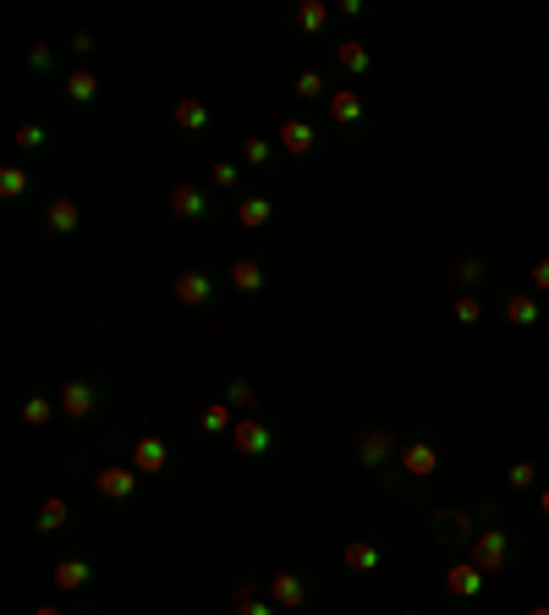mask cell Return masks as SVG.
Masks as SVG:
<instances>
[{"instance_id":"cell-35","label":"cell","mask_w":549,"mask_h":615,"mask_svg":"<svg viewBox=\"0 0 549 615\" xmlns=\"http://www.w3.org/2000/svg\"><path fill=\"white\" fill-rule=\"evenodd\" d=\"M12 138H17V149H44V126H33V121H23V126L12 132Z\"/></svg>"},{"instance_id":"cell-6","label":"cell","mask_w":549,"mask_h":615,"mask_svg":"<svg viewBox=\"0 0 549 615\" xmlns=\"http://www.w3.org/2000/svg\"><path fill=\"white\" fill-rule=\"evenodd\" d=\"M231 445H237V456H269L274 434H269V424H258V418H237Z\"/></svg>"},{"instance_id":"cell-7","label":"cell","mask_w":549,"mask_h":615,"mask_svg":"<svg viewBox=\"0 0 549 615\" xmlns=\"http://www.w3.org/2000/svg\"><path fill=\"white\" fill-rule=\"evenodd\" d=\"M171 292H176V303H181V308H203V303L215 297V281L203 275V269H181V275L171 281Z\"/></svg>"},{"instance_id":"cell-2","label":"cell","mask_w":549,"mask_h":615,"mask_svg":"<svg viewBox=\"0 0 549 615\" xmlns=\"http://www.w3.org/2000/svg\"><path fill=\"white\" fill-rule=\"evenodd\" d=\"M137 478H160L165 467H171V445L160 440V434H137L132 440V461H126Z\"/></svg>"},{"instance_id":"cell-24","label":"cell","mask_w":549,"mask_h":615,"mask_svg":"<svg viewBox=\"0 0 549 615\" xmlns=\"http://www.w3.org/2000/svg\"><path fill=\"white\" fill-rule=\"evenodd\" d=\"M198 429H203V434H231V429H237L231 406H226V401H209V406L198 413Z\"/></svg>"},{"instance_id":"cell-32","label":"cell","mask_w":549,"mask_h":615,"mask_svg":"<svg viewBox=\"0 0 549 615\" xmlns=\"http://www.w3.org/2000/svg\"><path fill=\"white\" fill-rule=\"evenodd\" d=\"M506 484H511L516 495H522V489H533V484H538V467H533V461H511V472H506Z\"/></svg>"},{"instance_id":"cell-36","label":"cell","mask_w":549,"mask_h":615,"mask_svg":"<svg viewBox=\"0 0 549 615\" xmlns=\"http://www.w3.org/2000/svg\"><path fill=\"white\" fill-rule=\"evenodd\" d=\"M319 94H324V78L319 72H302L297 78V99H319Z\"/></svg>"},{"instance_id":"cell-10","label":"cell","mask_w":549,"mask_h":615,"mask_svg":"<svg viewBox=\"0 0 549 615\" xmlns=\"http://www.w3.org/2000/svg\"><path fill=\"white\" fill-rule=\"evenodd\" d=\"M429 527L440 544H472V511H434Z\"/></svg>"},{"instance_id":"cell-44","label":"cell","mask_w":549,"mask_h":615,"mask_svg":"<svg viewBox=\"0 0 549 615\" xmlns=\"http://www.w3.org/2000/svg\"><path fill=\"white\" fill-rule=\"evenodd\" d=\"M340 615H347V610H340Z\"/></svg>"},{"instance_id":"cell-1","label":"cell","mask_w":549,"mask_h":615,"mask_svg":"<svg viewBox=\"0 0 549 615\" xmlns=\"http://www.w3.org/2000/svg\"><path fill=\"white\" fill-rule=\"evenodd\" d=\"M467 550H472V566H478V572H500V566L511 561V533H506V527H478Z\"/></svg>"},{"instance_id":"cell-41","label":"cell","mask_w":549,"mask_h":615,"mask_svg":"<svg viewBox=\"0 0 549 615\" xmlns=\"http://www.w3.org/2000/svg\"><path fill=\"white\" fill-rule=\"evenodd\" d=\"M33 615H66V610H55V604H44V610H33Z\"/></svg>"},{"instance_id":"cell-15","label":"cell","mask_w":549,"mask_h":615,"mask_svg":"<svg viewBox=\"0 0 549 615\" xmlns=\"http://www.w3.org/2000/svg\"><path fill=\"white\" fill-rule=\"evenodd\" d=\"M445 588H451L456 599H478V593H484V572H478L472 561H461V566L445 572Z\"/></svg>"},{"instance_id":"cell-12","label":"cell","mask_w":549,"mask_h":615,"mask_svg":"<svg viewBox=\"0 0 549 615\" xmlns=\"http://www.w3.org/2000/svg\"><path fill=\"white\" fill-rule=\"evenodd\" d=\"M44 226H50L55 237H78V226H83V215H78V198H50Z\"/></svg>"},{"instance_id":"cell-3","label":"cell","mask_w":549,"mask_h":615,"mask_svg":"<svg viewBox=\"0 0 549 615\" xmlns=\"http://www.w3.org/2000/svg\"><path fill=\"white\" fill-rule=\"evenodd\" d=\"M165 210H171L176 220H209V192L192 187V182H176V187L165 192Z\"/></svg>"},{"instance_id":"cell-33","label":"cell","mask_w":549,"mask_h":615,"mask_svg":"<svg viewBox=\"0 0 549 615\" xmlns=\"http://www.w3.org/2000/svg\"><path fill=\"white\" fill-rule=\"evenodd\" d=\"M451 313H456V324H478V319H484V303H478V297H472V292H461V297H456V308H451Z\"/></svg>"},{"instance_id":"cell-13","label":"cell","mask_w":549,"mask_h":615,"mask_svg":"<svg viewBox=\"0 0 549 615\" xmlns=\"http://www.w3.org/2000/svg\"><path fill=\"white\" fill-rule=\"evenodd\" d=\"M390 451H395V434L390 429H363V440H358V461L363 467H385Z\"/></svg>"},{"instance_id":"cell-5","label":"cell","mask_w":549,"mask_h":615,"mask_svg":"<svg viewBox=\"0 0 549 615\" xmlns=\"http://www.w3.org/2000/svg\"><path fill=\"white\" fill-rule=\"evenodd\" d=\"M55 406L78 424V418H88L94 406H99V396H94V385H88V379H66V385L55 390Z\"/></svg>"},{"instance_id":"cell-11","label":"cell","mask_w":549,"mask_h":615,"mask_svg":"<svg viewBox=\"0 0 549 615\" xmlns=\"http://www.w3.org/2000/svg\"><path fill=\"white\" fill-rule=\"evenodd\" d=\"M379 561H385V550L368 544V538H347V544H340V566H347V572H379Z\"/></svg>"},{"instance_id":"cell-9","label":"cell","mask_w":549,"mask_h":615,"mask_svg":"<svg viewBox=\"0 0 549 615\" xmlns=\"http://www.w3.org/2000/svg\"><path fill=\"white\" fill-rule=\"evenodd\" d=\"M401 467H406V478H434L440 472V451L429 440H406L401 445Z\"/></svg>"},{"instance_id":"cell-16","label":"cell","mask_w":549,"mask_h":615,"mask_svg":"<svg viewBox=\"0 0 549 615\" xmlns=\"http://www.w3.org/2000/svg\"><path fill=\"white\" fill-rule=\"evenodd\" d=\"M281 149L292 154V160H302V154H313V126L308 121H281Z\"/></svg>"},{"instance_id":"cell-17","label":"cell","mask_w":549,"mask_h":615,"mask_svg":"<svg viewBox=\"0 0 549 615\" xmlns=\"http://www.w3.org/2000/svg\"><path fill=\"white\" fill-rule=\"evenodd\" d=\"M88 577H94V566L72 555V561H60V566H55V577H50V582H55L60 593H78V588H88Z\"/></svg>"},{"instance_id":"cell-22","label":"cell","mask_w":549,"mask_h":615,"mask_svg":"<svg viewBox=\"0 0 549 615\" xmlns=\"http://www.w3.org/2000/svg\"><path fill=\"white\" fill-rule=\"evenodd\" d=\"M66 99H72V105H94L99 99V78L88 72V66H78V72L66 78Z\"/></svg>"},{"instance_id":"cell-25","label":"cell","mask_w":549,"mask_h":615,"mask_svg":"<svg viewBox=\"0 0 549 615\" xmlns=\"http://www.w3.org/2000/svg\"><path fill=\"white\" fill-rule=\"evenodd\" d=\"M226 406H231V413H258V390H253V379H231L226 385Z\"/></svg>"},{"instance_id":"cell-18","label":"cell","mask_w":549,"mask_h":615,"mask_svg":"<svg viewBox=\"0 0 549 615\" xmlns=\"http://www.w3.org/2000/svg\"><path fill=\"white\" fill-rule=\"evenodd\" d=\"M171 116H176V126H181V132H209V105L192 99V94H187V99H176V110H171Z\"/></svg>"},{"instance_id":"cell-23","label":"cell","mask_w":549,"mask_h":615,"mask_svg":"<svg viewBox=\"0 0 549 615\" xmlns=\"http://www.w3.org/2000/svg\"><path fill=\"white\" fill-rule=\"evenodd\" d=\"M231 286L247 292V297L264 292V264H258V258H237V264H231Z\"/></svg>"},{"instance_id":"cell-29","label":"cell","mask_w":549,"mask_h":615,"mask_svg":"<svg viewBox=\"0 0 549 615\" xmlns=\"http://www.w3.org/2000/svg\"><path fill=\"white\" fill-rule=\"evenodd\" d=\"M330 23V6H324V0H302V6H297V28L302 33H319Z\"/></svg>"},{"instance_id":"cell-38","label":"cell","mask_w":549,"mask_h":615,"mask_svg":"<svg viewBox=\"0 0 549 615\" xmlns=\"http://www.w3.org/2000/svg\"><path fill=\"white\" fill-rule=\"evenodd\" d=\"M527 275H533V286H538V292H549V258H533Z\"/></svg>"},{"instance_id":"cell-8","label":"cell","mask_w":549,"mask_h":615,"mask_svg":"<svg viewBox=\"0 0 549 615\" xmlns=\"http://www.w3.org/2000/svg\"><path fill=\"white\" fill-rule=\"evenodd\" d=\"M94 489H99L105 500H132V495H137V472L110 461V467H99V472H94Z\"/></svg>"},{"instance_id":"cell-34","label":"cell","mask_w":549,"mask_h":615,"mask_svg":"<svg viewBox=\"0 0 549 615\" xmlns=\"http://www.w3.org/2000/svg\"><path fill=\"white\" fill-rule=\"evenodd\" d=\"M456 281H461V286H478V281H484V264H478L472 253H467V258H456Z\"/></svg>"},{"instance_id":"cell-4","label":"cell","mask_w":549,"mask_h":615,"mask_svg":"<svg viewBox=\"0 0 549 615\" xmlns=\"http://www.w3.org/2000/svg\"><path fill=\"white\" fill-rule=\"evenodd\" d=\"M269 604L281 610V615H297V610L308 604L302 577H297V572H269Z\"/></svg>"},{"instance_id":"cell-43","label":"cell","mask_w":549,"mask_h":615,"mask_svg":"<svg viewBox=\"0 0 549 615\" xmlns=\"http://www.w3.org/2000/svg\"><path fill=\"white\" fill-rule=\"evenodd\" d=\"M401 615H412V610H401Z\"/></svg>"},{"instance_id":"cell-39","label":"cell","mask_w":549,"mask_h":615,"mask_svg":"<svg viewBox=\"0 0 549 615\" xmlns=\"http://www.w3.org/2000/svg\"><path fill=\"white\" fill-rule=\"evenodd\" d=\"M28 66H33V72H44V66H50V44H33L28 50Z\"/></svg>"},{"instance_id":"cell-40","label":"cell","mask_w":549,"mask_h":615,"mask_svg":"<svg viewBox=\"0 0 549 615\" xmlns=\"http://www.w3.org/2000/svg\"><path fill=\"white\" fill-rule=\"evenodd\" d=\"M538 511H544V517H549V484H544V495H538Z\"/></svg>"},{"instance_id":"cell-31","label":"cell","mask_w":549,"mask_h":615,"mask_svg":"<svg viewBox=\"0 0 549 615\" xmlns=\"http://www.w3.org/2000/svg\"><path fill=\"white\" fill-rule=\"evenodd\" d=\"M269 160H274V144H269V138H247V144H242V165L258 171V165H269Z\"/></svg>"},{"instance_id":"cell-20","label":"cell","mask_w":549,"mask_h":615,"mask_svg":"<svg viewBox=\"0 0 549 615\" xmlns=\"http://www.w3.org/2000/svg\"><path fill=\"white\" fill-rule=\"evenodd\" d=\"M335 61H340V72L363 78V72H368V44H363V39H340V44H335Z\"/></svg>"},{"instance_id":"cell-37","label":"cell","mask_w":549,"mask_h":615,"mask_svg":"<svg viewBox=\"0 0 549 615\" xmlns=\"http://www.w3.org/2000/svg\"><path fill=\"white\" fill-rule=\"evenodd\" d=\"M209 182H215V187H237V182H242V171H237L231 160H220V165L209 171Z\"/></svg>"},{"instance_id":"cell-30","label":"cell","mask_w":549,"mask_h":615,"mask_svg":"<svg viewBox=\"0 0 549 615\" xmlns=\"http://www.w3.org/2000/svg\"><path fill=\"white\" fill-rule=\"evenodd\" d=\"M23 192H28V171H23V165H6V171H0V198L17 203Z\"/></svg>"},{"instance_id":"cell-19","label":"cell","mask_w":549,"mask_h":615,"mask_svg":"<svg viewBox=\"0 0 549 615\" xmlns=\"http://www.w3.org/2000/svg\"><path fill=\"white\" fill-rule=\"evenodd\" d=\"M538 313H544V308H538L533 297H522V292H511V297H506V324H511V330H533V324H538Z\"/></svg>"},{"instance_id":"cell-26","label":"cell","mask_w":549,"mask_h":615,"mask_svg":"<svg viewBox=\"0 0 549 615\" xmlns=\"http://www.w3.org/2000/svg\"><path fill=\"white\" fill-rule=\"evenodd\" d=\"M231 615H281L274 604H264L247 582H237V593H231Z\"/></svg>"},{"instance_id":"cell-21","label":"cell","mask_w":549,"mask_h":615,"mask_svg":"<svg viewBox=\"0 0 549 615\" xmlns=\"http://www.w3.org/2000/svg\"><path fill=\"white\" fill-rule=\"evenodd\" d=\"M269 215H274V203H269V198H258V192L237 203V226H247V231H258V226H269Z\"/></svg>"},{"instance_id":"cell-42","label":"cell","mask_w":549,"mask_h":615,"mask_svg":"<svg viewBox=\"0 0 549 615\" xmlns=\"http://www.w3.org/2000/svg\"><path fill=\"white\" fill-rule=\"evenodd\" d=\"M522 615H549V610H544V604H533V610H522Z\"/></svg>"},{"instance_id":"cell-14","label":"cell","mask_w":549,"mask_h":615,"mask_svg":"<svg viewBox=\"0 0 549 615\" xmlns=\"http://www.w3.org/2000/svg\"><path fill=\"white\" fill-rule=\"evenodd\" d=\"M330 121L335 126H358L363 121V94L358 89H335L330 94Z\"/></svg>"},{"instance_id":"cell-28","label":"cell","mask_w":549,"mask_h":615,"mask_svg":"<svg viewBox=\"0 0 549 615\" xmlns=\"http://www.w3.org/2000/svg\"><path fill=\"white\" fill-rule=\"evenodd\" d=\"M55 413H60V406H55L50 396H28V401H23V424H28V429H44Z\"/></svg>"},{"instance_id":"cell-27","label":"cell","mask_w":549,"mask_h":615,"mask_svg":"<svg viewBox=\"0 0 549 615\" xmlns=\"http://www.w3.org/2000/svg\"><path fill=\"white\" fill-rule=\"evenodd\" d=\"M66 517H72V506H66L60 495H50V500L39 506V533H60V527H66Z\"/></svg>"}]
</instances>
